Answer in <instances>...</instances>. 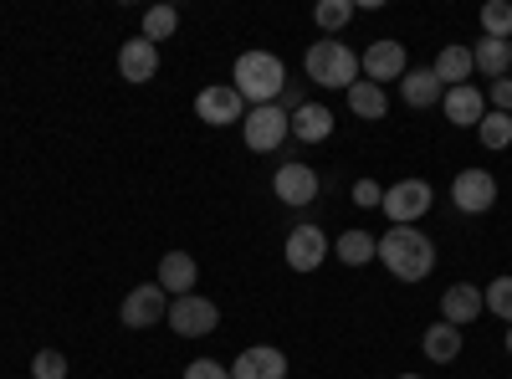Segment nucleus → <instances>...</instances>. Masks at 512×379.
<instances>
[{"label":"nucleus","mask_w":512,"mask_h":379,"mask_svg":"<svg viewBox=\"0 0 512 379\" xmlns=\"http://www.w3.org/2000/svg\"><path fill=\"white\" fill-rule=\"evenodd\" d=\"M482 303H487V313H497L502 323H512V277L487 282V287H482Z\"/></svg>","instance_id":"28"},{"label":"nucleus","mask_w":512,"mask_h":379,"mask_svg":"<svg viewBox=\"0 0 512 379\" xmlns=\"http://www.w3.org/2000/svg\"><path fill=\"white\" fill-rule=\"evenodd\" d=\"M374 257H379V241L369 231H344L338 236V262L344 267H369Z\"/></svg>","instance_id":"24"},{"label":"nucleus","mask_w":512,"mask_h":379,"mask_svg":"<svg viewBox=\"0 0 512 379\" xmlns=\"http://www.w3.org/2000/svg\"><path fill=\"white\" fill-rule=\"evenodd\" d=\"M487 98H492V113H512V77H497Z\"/></svg>","instance_id":"32"},{"label":"nucleus","mask_w":512,"mask_h":379,"mask_svg":"<svg viewBox=\"0 0 512 379\" xmlns=\"http://www.w3.org/2000/svg\"><path fill=\"white\" fill-rule=\"evenodd\" d=\"M231 88H236L251 108L277 103V93L287 88V67H282V57H272V52H241V57H236V72H231Z\"/></svg>","instance_id":"2"},{"label":"nucleus","mask_w":512,"mask_h":379,"mask_svg":"<svg viewBox=\"0 0 512 379\" xmlns=\"http://www.w3.org/2000/svg\"><path fill=\"white\" fill-rule=\"evenodd\" d=\"M31 374H36V379H67V359H62L57 349H41V354L31 359Z\"/></svg>","instance_id":"30"},{"label":"nucleus","mask_w":512,"mask_h":379,"mask_svg":"<svg viewBox=\"0 0 512 379\" xmlns=\"http://www.w3.org/2000/svg\"><path fill=\"white\" fill-rule=\"evenodd\" d=\"M482 31L492 41H507L512 36V6H507V0H487V6H482Z\"/></svg>","instance_id":"27"},{"label":"nucleus","mask_w":512,"mask_h":379,"mask_svg":"<svg viewBox=\"0 0 512 379\" xmlns=\"http://www.w3.org/2000/svg\"><path fill=\"white\" fill-rule=\"evenodd\" d=\"M379 262L400 282H420L436 267V246L431 236H420V226H395L390 236H379Z\"/></svg>","instance_id":"1"},{"label":"nucleus","mask_w":512,"mask_h":379,"mask_svg":"<svg viewBox=\"0 0 512 379\" xmlns=\"http://www.w3.org/2000/svg\"><path fill=\"white\" fill-rule=\"evenodd\" d=\"M451 200H456V210H466V216H482V210L497 205V180L487 170H461L456 185H451Z\"/></svg>","instance_id":"9"},{"label":"nucleus","mask_w":512,"mask_h":379,"mask_svg":"<svg viewBox=\"0 0 512 379\" xmlns=\"http://www.w3.org/2000/svg\"><path fill=\"white\" fill-rule=\"evenodd\" d=\"M303 67H308V82H318V88H354L359 82V57L344 47V41H313L308 47V57H303Z\"/></svg>","instance_id":"3"},{"label":"nucleus","mask_w":512,"mask_h":379,"mask_svg":"<svg viewBox=\"0 0 512 379\" xmlns=\"http://www.w3.org/2000/svg\"><path fill=\"white\" fill-rule=\"evenodd\" d=\"M359 67H364V82H395V77H405V47L400 41H369V52L359 57Z\"/></svg>","instance_id":"12"},{"label":"nucleus","mask_w":512,"mask_h":379,"mask_svg":"<svg viewBox=\"0 0 512 379\" xmlns=\"http://www.w3.org/2000/svg\"><path fill=\"white\" fill-rule=\"evenodd\" d=\"M313 16H318V26H323V31H344V26L354 21V0H323V6H318Z\"/></svg>","instance_id":"29"},{"label":"nucleus","mask_w":512,"mask_h":379,"mask_svg":"<svg viewBox=\"0 0 512 379\" xmlns=\"http://www.w3.org/2000/svg\"><path fill=\"white\" fill-rule=\"evenodd\" d=\"M287 123H292V134L303 139V144H323V139H333V113H328L323 103H303Z\"/></svg>","instance_id":"18"},{"label":"nucleus","mask_w":512,"mask_h":379,"mask_svg":"<svg viewBox=\"0 0 512 379\" xmlns=\"http://www.w3.org/2000/svg\"><path fill=\"white\" fill-rule=\"evenodd\" d=\"M185 379H231V364H216V359H195L185 369Z\"/></svg>","instance_id":"31"},{"label":"nucleus","mask_w":512,"mask_h":379,"mask_svg":"<svg viewBox=\"0 0 512 379\" xmlns=\"http://www.w3.org/2000/svg\"><path fill=\"white\" fill-rule=\"evenodd\" d=\"M400 379H420V374H400Z\"/></svg>","instance_id":"36"},{"label":"nucleus","mask_w":512,"mask_h":379,"mask_svg":"<svg viewBox=\"0 0 512 379\" xmlns=\"http://www.w3.org/2000/svg\"><path fill=\"white\" fill-rule=\"evenodd\" d=\"M436 77H441V88H466V77H472L477 67H472V47H441V57H436V67H431Z\"/></svg>","instance_id":"20"},{"label":"nucleus","mask_w":512,"mask_h":379,"mask_svg":"<svg viewBox=\"0 0 512 379\" xmlns=\"http://www.w3.org/2000/svg\"><path fill=\"white\" fill-rule=\"evenodd\" d=\"M195 277H200V267H195L190 251H169V257L159 262V287L175 292V298H185V292L195 287Z\"/></svg>","instance_id":"19"},{"label":"nucleus","mask_w":512,"mask_h":379,"mask_svg":"<svg viewBox=\"0 0 512 379\" xmlns=\"http://www.w3.org/2000/svg\"><path fill=\"white\" fill-rule=\"evenodd\" d=\"M175 31H180V11L175 6H149L144 11V41H154V47H159V41L175 36Z\"/></svg>","instance_id":"25"},{"label":"nucleus","mask_w":512,"mask_h":379,"mask_svg":"<svg viewBox=\"0 0 512 379\" xmlns=\"http://www.w3.org/2000/svg\"><path fill=\"white\" fill-rule=\"evenodd\" d=\"M118 72H123V82H149L159 72V47L144 41V36L123 41V47H118Z\"/></svg>","instance_id":"15"},{"label":"nucleus","mask_w":512,"mask_h":379,"mask_svg":"<svg viewBox=\"0 0 512 379\" xmlns=\"http://www.w3.org/2000/svg\"><path fill=\"white\" fill-rule=\"evenodd\" d=\"M507 354H512V328H507Z\"/></svg>","instance_id":"35"},{"label":"nucleus","mask_w":512,"mask_h":379,"mask_svg":"<svg viewBox=\"0 0 512 379\" xmlns=\"http://www.w3.org/2000/svg\"><path fill=\"white\" fill-rule=\"evenodd\" d=\"M272 190H277L282 205H313V200H318L313 164H282V170L272 175Z\"/></svg>","instance_id":"13"},{"label":"nucleus","mask_w":512,"mask_h":379,"mask_svg":"<svg viewBox=\"0 0 512 379\" xmlns=\"http://www.w3.org/2000/svg\"><path fill=\"white\" fill-rule=\"evenodd\" d=\"M164 313H169V292L159 282H144L123 298L118 318H123V328H154V323H164Z\"/></svg>","instance_id":"7"},{"label":"nucleus","mask_w":512,"mask_h":379,"mask_svg":"<svg viewBox=\"0 0 512 379\" xmlns=\"http://www.w3.org/2000/svg\"><path fill=\"white\" fill-rule=\"evenodd\" d=\"M231 379H287V354L272 349V344L241 349L236 364H231Z\"/></svg>","instance_id":"11"},{"label":"nucleus","mask_w":512,"mask_h":379,"mask_svg":"<svg viewBox=\"0 0 512 379\" xmlns=\"http://www.w3.org/2000/svg\"><path fill=\"white\" fill-rule=\"evenodd\" d=\"M195 113L200 123H216V129H226V123H241L246 118V98L231 88V82H216V88H205L195 98Z\"/></svg>","instance_id":"8"},{"label":"nucleus","mask_w":512,"mask_h":379,"mask_svg":"<svg viewBox=\"0 0 512 379\" xmlns=\"http://www.w3.org/2000/svg\"><path fill=\"white\" fill-rule=\"evenodd\" d=\"M420 349H425V359H436V364H451V359L461 354V328H451V323H436V328H425Z\"/></svg>","instance_id":"22"},{"label":"nucleus","mask_w":512,"mask_h":379,"mask_svg":"<svg viewBox=\"0 0 512 379\" xmlns=\"http://www.w3.org/2000/svg\"><path fill=\"white\" fill-rule=\"evenodd\" d=\"M431 185H425V180H400V185H390V190H384V216H390L395 226H415L420 216H425V210H431Z\"/></svg>","instance_id":"6"},{"label":"nucleus","mask_w":512,"mask_h":379,"mask_svg":"<svg viewBox=\"0 0 512 379\" xmlns=\"http://www.w3.org/2000/svg\"><path fill=\"white\" fill-rule=\"evenodd\" d=\"M354 205H364V210H379V205H384V190H379L374 180H359V185H354Z\"/></svg>","instance_id":"33"},{"label":"nucleus","mask_w":512,"mask_h":379,"mask_svg":"<svg viewBox=\"0 0 512 379\" xmlns=\"http://www.w3.org/2000/svg\"><path fill=\"white\" fill-rule=\"evenodd\" d=\"M287 134H292V123H287V113H282L277 103H262V108H251V113L241 118V139H246L251 154H272V149H282Z\"/></svg>","instance_id":"4"},{"label":"nucleus","mask_w":512,"mask_h":379,"mask_svg":"<svg viewBox=\"0 0 512 379\" xmlns=\"http://www.w3.org/2000/svg\"><path fill=\"white\" fill-rule=\"evenodd\" d=\"M400 98L410 103V108H436L441 98H446V88H441V77L431 72V67H405V77H400Z\"/></svg>","instance_id":"17"},{"label":"nucleus","mask_w":512,"mask_h":379,"mask_svg":"<svg viewBox=\"0 0 512 379\" xmlns=\"http://www.w3.org/2000/svg\"><path fill=\"white\" fill-rule=\"evenodd\" d=\"M477 139H482L487 149H507V144H512V113H482Z\"/></svg>","instance_id":"26"},{"label":"nucleus","mask_w":512,"mask_h":379,"mask_svg":"<svg viewBox=\"0 0 512 379\" xmlns=\"http://www.w3.org/2000/svg\"><path fill=\"white\" fill-rule=\"evenodd\" d=\"M164 318H169V328H175L180 339H205V333L221 328V308L210 303V298H200V292H185V298H175Z\"/></svg>","instance_id":"5"},{"label":"nucleus","mask_w":512,"mask_h":379,"mask_svg":"<svg viewBox=\"0 0 512 379\" xmlns=\"http://www.w3.org/2000/svg\"><path fill=\"white\" fill-rule=\"evenodd\" d=\"M441 108H446V118L456 123V129H477L482 113H487V93L472 88V82H466V88H446Z\"/></svg>","instance_id":"14"},{"label":"nucleus","mask_w":512,"mask_h":379,"mask_svg":"<svg viewBox=\"0 0 512 379\" xmlns=\"http://www.w3.org/2000/svg\"><path fill=\"white\" fill-rule=\"evenodd\" d=\"M472 67L487 72L492 82L507 77V67H512V41H492V36H482L477 47H472Z\"/></svg>","instance_id":"21"},{"label":"nucleus","mask_w":512,"mask_h":379,"mask_svg":"<svg viewBox=\"0 0 512 379\" xmlns=\"http://www.w3.org/2000/svg\"><path fill=\"white\" fill-rule=\"evenodd\" d=\"M277 108H282V113H287V118H292V113H297V108H303V88H292V82H287V88H282V93H277Z\"/></svg>","instance_id":"34"},{"label":"nucleus","mask_w":512,"mask_h":379,"mask_svg":"<svg viewBox=\"0 0 512 379\" xmlns=\"http://www.w3.org/2000/svg\"><path fill=\"white\" fill-rule=\"evenodd\" d=\"M287 267L292 272H318L323 267V257H328V236L318 231V226H297L292 236H287Z\"/></svg>","instance_id":"10"},{"label":"nucleus","mask_w":512,"mask_h":379,"mask_svg":"<svg viewBox=\"0 0 512 379\" xmlns=\"http://www.w3.org/2000/svg\"><path fill=\"white\" fill-rule=\"evenodd\" d=\"M487 303H482V287H472V282H456V287H446V298H441V323H451V328H466L477 313H482Z\"/></svg>","instance_id":"16"},{"label":"nucleus","mask_w":512,"mask_h":379,"mask_svg":"<svg viewBox=\"0 0 512 379\" xmlns=\"http://www.w3.org/2000/svg\"><path fill=\"white\" fill-rule=\"evenodd\" d=\"M384 108H390V98H384L379 82H354V88H349V113H354V118L379 123V118H384Z\"/></svg>","instance_id":"23"}]
</instances>
